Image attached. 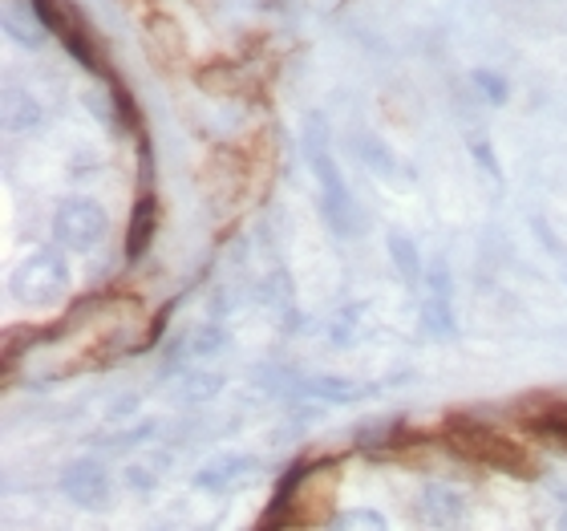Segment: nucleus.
<instances>
[{
  "label": "nucleus",
  "instance_id": "8",
  "mask_svg": "<svg viewBox=\"0 0 567 531\" xmlns=\"http://www.w3.org/2000/svg\"><path fill=\"white\" fill-rule=\"evenodd\" d=\"M422 519L438 531L454 528L462 519V495L454 487H442V483L426 487V491H422Z\"/></svg>",
  "mask_w": 567,
  "mask_h": 531
},
{
  "label": "nucleus",
  "instance_id": "6",
  "mask_svg": "<svg viewBox=\"0 0 567 531\" xmlns=\"http://www.w3.org/2000/svg\"><path fill=\"white\" fill-rule=\"evenodd\" d=\"M62 491L77 507H106L109 500V479L106 470L90 463V458H77L62 470Z\"/></svg>",
  "mask_w": 567,
  "mask_h": 531
},
{
  "label": "nucleus",
  "instance_id": "3",
  "mask_svg": "<svg viewBox=\"0 0 567 531\" xmlns=\"http://www.w3.org/2000/svg\"><path fill=\"white\" fill-rule=\"evenodd\" d=\"M33 9L37 16L46 21V29L53 37H62L65 49L74 53L81 65H90V69H102V57H98V41H93V33L86 29V21H81V9H77L74 0H33Z\"/></svg>",
  "mask_w": 567,
  "mask_h": 531
},
{
  "label": "nucleus",
  "instance_id": "13",
  "mask_svg": "<svg viewBox=\"0 0 567 531\" xmlns=\"http://www.w3.org/2000/svg\"><path fill=\"white\" fill-rule=\"evenodd\" d=\"M389 251H394V260H398L401 276L414 284L417 281V251H414V244H410L405 235H389Z\"/></svg>",
  "mask_w": 567,
  "mask_h": 531
},
{
  "label": "nucleus",
  "instance_id": "10",
  "mask_svg": "<svg viewBox=\"0 0 567 531\" xmlns=\"http://www.w3.org/2000/svg\"><path fill=\"white\" fill-rule=\"evenodd\" d=\"M4 29H9V37L13 41H21V46H41V37H46V21L37 16V9L29 4H4Z\"/></svg>",
  "mask_w": 567,
  "mask_h": 531
},
{
  "label": "nucleus",
  "instance_id": "2",
  "mask_svg": "<svg viewBox=\"0 0 567 531\" xmlns=\"http://www.w3.org/2000/svg\"><path fill=\"white\" fill-rule=\"evenodd\" d=\"M305 146H308V163H312V171H317V183H321L324 219H328L337 232H349L353 199H349V187H345V179H340V167L333 163V151H328V122H324L321 114L308 118Z\"/></svg>",
  "mask_w": 567,
  "mask_h": 531
},
{
  "label": "nucleus",
  "instance_id": "9",
  "mask_svg": "<svg viewBox=\"0 0 567 531\" xmlns=\"http://www.w3.org/2000/svg\"><path fill=\"white\" fill-rule=\"evenodd\" d=\"M154 228H158V204H154V195H142L139 207H134V219H130V235H126V256L130 260H139L142 251L151 248Z\"/></svg>",
  "mask_w": 567,
  "mask_h": 531
},
{
  "label": "nucleus",
  "instance_id": "15",
  "mask_svg": "<svg viewBox=\"0 0 567 531\" xmlns=\"http://www.w3.org/2000/svg\"><path fill=\"white\" fill-rule=\"evenodd\" d=\"M475 81H478V86H482V90H487V94L494 98V102H503V94H506V90H503V81L494 78V74H478Z\"/></svg>",
  "mask_w": 567,
  "mask_h": 531
},
{
  "label": "nucleus",
  "instance_id": "12",
  "mask_svg": "<svg viewBox=\"0 0 567 531\" xmlns=\"http://www.w3.org/2000/svg\"><path fill=\"white\" fill-rule=\"evenodd\" d=\"M328 531H385V519L373 507H353V511H340Z\"/></svg>",
  "mask_w": 567,
  "mask_h": 531
},
{
  "label": "nucleus",
  "instance_id": "11",
  "mask_svg": "<svg viewBox=\"0 0 567 531\" xmlns=\"http://www.w3.org/2000/svg\"><path fill=\"white\" fill-rule=\"evenodd\" d=\"M434 297H429V305H426V328L429 333H438V337H450L454 333V316H450V281H446V272L438 268L434 272Z\"/></svg>",
  "mask_w": 567,
  "mask_h": 531
},
{
  "label": "nucleus",
  "instance_id": "7",
  "mask_svg": "<svg viewBox=\"0 0 567 531\" xmlns=\"http://www.w3.org/2000/svg\"><path fill=\"white\" fill-rule=\"evenodd\" d=\"M252 475H256V458H247V454H223V458H211V463L199 470V487H207V491H235V487H244Z\"/></svg>",
  "mask_w": 567,
  "mask_h": 531
},
{
  "label": "nucleus",
  "instance_id": "5",
  "mask_svg": "<svg viewBox=\"0 0 567 531\" xmlns=\"http://www.w3.org/2000/svg\"><path fill=\"white\" fill-rule=\"evenodd\" d=\"M53 235H57V244L74 251H86L93 248L102 235H106V211L86 199V195H74V199H65L57 207V216H53Z\"/></svg>",
  "mask_w": 567,
  "mask_h": 531
},
{
  "label": "nucleus",
  "instance_id": "4",
  "mask_svg": "<svg viewBox=\"0 0 567 531\" xmlns=\"http://www.w3.org/2000/svg\"><path fill=\"white\" fill-rule=\"evenodd\" d=\"M65 284H69V276H65L62 256L37 251V256H29L25 264L16 268L9 288H13V297L21 305H53L65 293Z\"/></svg>",
  "mask_w": 567,
  "mask_h": 531
},
{
  "label": "nucleus",
  "instance_id": "1",
  "mask_svg": "<svg viewBox=\"0 0 567 531\" xmlns=\"http://www.w3.org/2000/svg\"><path fill=\"white\" fill-rule=\"evenodd\" d=\"M446 442H450V451L462 454V458H471V463H478V467L503 470V475H519V479H536L539 475L531 451L519 446L515 438L491 430V426L454 418V423L446 426Z\"/></svg>",
  "mask_w": 567,
  "mask_h": 531
},
{
  "label": "nucleus",
  "instance_id": "14",
  "mask_svg": "<svg viewBox=\"0 0 567 531\" xmlns=\"http://www.w3.org/2000/svg\"><path fill=\"white\" fill-rule=\"evenodd\" d=\"M308 390L321 393V398H337V402H345V398H357V393H361V386H349V381H333V377H317V381H308Z\"/></svg>",
  "mask_w": 567,
  "mask_h": 531
},
{
  "label": "nucleus",
  "instance_id": "16",
  "mask_svg": "<svg viewBox=\"0 0 567 531\" xmlns=\"http://www.w3.org/2000/svg\"><path fill=\"white\" fill-rule=\"evenodd\" d=\"M559 531H567V511H564V516H559Z\"/></svg>",
  "mask_w": 567,
  "mask_h": 531
}]
</instances>
